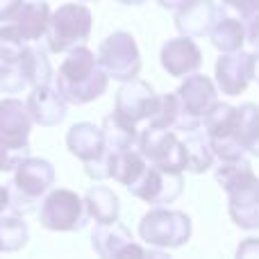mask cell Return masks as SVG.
<instances>
[{
    "instance_id": "1",
    "label": "cell",
    "mask_w": 259,
    "mask_h": 259,
    "mask_svg": "<svg viewBox=\"0 0 259 259\" xmlns=\"http://www.w3.org/2000/svg\"><path fill=\"white\" fill-rule=\"evenodd\" d=\"M57 91L68 105H87L107 91L109 75L98 64V57L87 46L68 50V57L57 71Z\"/></svg>"
},
{
    "instance_id": "2",
    "label": "cell",
    "mask_w": 259,
    "mask_h": 259,
    "mask_svg": "<svg viewBox=\"0 0 259 259\" xmlns=\"http://www.w3.org/2000/svg\"><path fill=\"white\" fill-rule=\"evenodd\" d=\"M216 180L230 198V216L243 230H259V180L246 157L223 159Z\"/></svg>"
},
{
    "instance_id": "3",
    "label": "cell",
    "mask_w": 259,
    "mask_h": 259,
    "mask_svg": "<svg viewBox=\"0 0 259 259\" xmlns=\"http://www.w3.org/2000/svg\"><path fill=\"white\" fill-rule=\"evenodd\" d=\"M55 168L48 159L39 157H25L16 166L12 184H9V211L16 216H25L36 211V202L53 189Z\"/></svg>"
},
{
    "instance_id": "4",
    "label": "cell",
    "mask_w": 259,
    "mask_h": 259,
    "mask_svg": "<svg viewBox=\"0 0 259 259\" xmlns=\"http://www.w3.org/2000/svg\"><path fill=\"white\" fill-rule=\"evenodd\" d=\"M91 25H94V14L84 5L66 3L50 12L48 27L44 34V44L48 53H68V50L84 46L91 36Z\"/></svg>"
},
{
    "instance_id": "5",
    "label": "cell",
    "mask_w": 259,
    "mask_h": 259,
    "mask_svg": "<svg viewBox=\"0 0 259 259\" xmlns=\"http://www.w3.org/2000/svg\"><path fill=\"white\" fill-rule=\"evenodd\" d=\"M193 225L184 211L155 207L139 223V234L148 246L155 248H178L191 239Z\"/></svg>"
},
{
    "instance_id": "6",
    "label": "cell",
    "mask_w": 259,
    "mask_h": 259,
    "mask_svg": "<svg viewBox=\"0 0 259 259\" xmlns=\"http://www.w3.org/2000/svg\"><path fill=\"white\" fill-rule=\"evenodd\" d=\"M84 198H80L71 189H50L39 207V223L53 232H73L87 225Z\"/></svg>"
},
{
    "instance_id": "7",
    "label": "cell",
    "mask_w": 259,
    "mask_h": 259,
    "mask_svg": "<svg viewBox=\"0 0 259 259\" xmlns=\"http://www.w3.org/2000/svg\"><path fill=\"white\" fill-rule=\"evenodd\" d=\"M66 143L68 150L84 164V170L89 178H109V157H112V152L105 146L103 127H96L94 123H75L68 130Z\"/></svg>"
},
{
    "instance_id": "8",
    "label": "cell",
    "mask_w": 259,
    "mask_h": 259,
    "mask_svg": "<svg viewBox=\"0 0 259 259\" xmlns=\"http://www.w3.org/2000/svg\"><path fill=\"white\" fill-rule=\"evenodd\" d=\"M98 64L112 80L127 82L141 71V55L130 32H112L98 48Z\"/></svg>"
},
{
    "instance_id": "9",
    "label": "cell",
    "mask_w": 259,
    "mask_h": 259,
    "mask_svg": "<svg viewBox=\"0 0 259 259\" xmlns=\"http://www.w3.org/2000/svg\"><path fill=\"white\" fill-rule=\"evenodd\" d=\"M205 132L211 141L214 155L223 159H237L246 155V150L239 143V107L230 103H216L202 118Z\"/></svg>"
},
{
    "instance_id": "10",
    "label": "cell",
    "mask_w": 259,
    "mask_h": 259,
    "mask_svg": "<svg viewBox=\"0 0 259 259\" xmlns=\"http://www.w3.org/2000/svg\"><path fill=\"white\" fill-rule=\"evenodd\" d=\"M139 152L146 157L148 164L161 166L166 170H187V152L184 143L173 130H161L148 125L139 132Z\"/></svg>"
},
{
    "instance_id": "11",
    "label": "cell",
    "mask_w": 259,
    "mask_h": 259,
    "mask_svg": "<svg viewBox=\"0 0 259 259\" xmlns=\"http://www.w3.org/2000/svg\"><path fill=\"white\" fill-rule=\"evenodd\" d=\"M182 189H184V180L180 170H166L161 166L148 164L146 170L141 173V178L134 184H130L127 191L132 196L146 200L148 205L164 207L170 205L173 200H178Z\"/></svg>"
},
{
    "instance_id": "12",
    "label": "cell",
    "mask_w": 259,
    "mask_h": 259,
    "mask_svg": "<svg viewBox=\"0 0 259 259\" xmlns=\"http://www.w3.org/2000/svg\"><path fill=\"white\" fill-rule=\"evenodd\" d=\"M32 116L27 107L16 98L0 100V146L18 157H30V130Z\"/></svg>"
},
{
    "instance_id": "13",
    "label": "cell",
    "mask_w": 259,
    "mask_h": 259,
    "mask_svg": "<svg viewBox=\"0 0 259 259\" xmlns=\"http://www.w3.org/2000/svg\"><path fill=\"white\" fill-rule=\"evenodd\" d=\"M91 246H94L96 255L103 259H123V257H146V255H157L146 248L137 246L132 239V232L116 223H98L91 234ZM161 255V252H159Z\"/></svg>"
},
{
    "instance_id": "14",
    "label": "cell",
    "mask_w": 259,
    "mask_h": 259,
    "mask_svg": "<svg viewBox=\"0 0 259 259\" xmlns=\"http://www.w3.org/2000/svg\"><path fill=\"white\" fill-rule=\"evenodd\" d=\"M250 80H255V57L252 53L234 50L223 53L216 62V84L225 96H239L248 89Z\"/></svg>"
},
{
    "instance_id": "15",
    "label": "cell",
    "mask_w": 259,
    "mask_h": 259,
    "mask_svg": "<svg viewBox=\"0 0 259 259\" xmlns=\"http://www.w3.org/2000/svg\"><path fill=\"white\" fill-rule=\"evenodd\" d=\"M157 105H159V96L155 94V89L146 80L132 77V80L123 82V87L118 89L114 109L132 123H141L155 114Z\"/></svg>"
},
{
    "instance_id": "16",
    "label": "cell",
    "mask_w": 259,
    "mask_h": 259,
    "mask_svg": "<svg viewBox=\"0 0 259 259\" xmlns=\"http://www.w3.org/2000/svg\"><path fill=\"white\" fill-rule=\"evenodd\" d=\"M221 16V7L214 0H184L175 9V27L184 36H205L211 32Z\"/></svg>"
},
{
    "instance_id": "17",
    "label": "cell",
    "mask_w": 259,
    "mask_h": 259,
    "mask_svg": "<svg viewBox=\"0 0 259 259\" xmlns=\"http://www.w3.org/2000/svg\"><path fill=\"white\" fill-rule=\"evenodd\" d=\"M159 59L168 75L182 77V75H191L202 66V50L198 48L191 36L180 34L175 39L166 41Z\"/></svg>"
},
{
    "instance_id": "18",
    "label": "cell",
    "mask_w": 259,
    "mask_h": 259,
    "mask_svg": "<svg viewBox=\"0 0 259 259\" xmlns=\"http://www.w3.org/2000/svg\"><path fill=\"white\" fill-rule=\"evenodd\" d=\"M25 107L34 123H39L44 127H53L66 118L68 103L57 89H53L50 84H41V87H32Z\"/></svg>"
},
{
    "instance_id": "19",
    "label": "cell",
    "mask_w": 259,
    "mask_h": 259,
    "mask_svg": "<svg viewBox=\"0 0 259 259\" xmlns=\"http://www.w3.org/2000/svg\"><path fill=\"white\" fill-rule=\"evenodd\" d=\"M200 118H196L187 107H184L180 94H164L159 96L155 114L148 118V125L161 127V130H178V132H191L200 127Z\"/></svg>"
},
{
    "instance_id": "20",
    "label": "cell",
    "mask_w": 259,
    "mask_h": 259,
    "mask_svg": "<svg viewBox=\"0 0 259 259\" xmlns=\"http://www.w3.org/2000/svg\"><path fill=\"white\" fill-rule=\"evenodd\" d=\"M178 94H180V98H182L184 107L196 118H200V121L209 114V109L219 103L216 84L207 75H200V73H191V75L180 84Z\"/></svg>"
},
{
    "instance_id": "21",
    "label": "cell",
    "mask_w": 259,
    "mask_h": 259,
    "mask_svg": "<svg viewBox=\"0 0 259 259\" xmlns=\"http://www.w3.org/2000/svg\"><path fill=\"white\" fill-rule=\"evenodd\" d=\"M48 18H50V5L46 0H34V3L21 5V9L14 16V25L18 27V32L30 44H34V41H44Z\"/></svg>"
},
{
    "instance_id": "22",
    "label": "cell",
    "mask_w": 259,
    "mask_h": 259,
    "mask_svg": "<svg viewBox=\"0 0 259 259\" xmlns=\"http://www.w3.org/2000/svg\"><path fill=\"white\" fill-rule=\"evenodd\" d=\"M18 66H21L23 75L27 77V84L30 87L50 84V82L55 80L53 66H50V62H48V48H46V44L41 46V41L27 44L23 57L18 59Z\"/></svg>"
},
{
    "instance_id": "23",
    "label": "cell",
    "mask_w": 259,
    "mask_h": 259,
    "mask_svg": "<svg viewBox=\"0 0 259 259\" xmlns=\"http://www.w3.org/2000/svg\"><path fill=\"white\" fill-rule=\"evenodd\" d=\"M103 134H105V146H107L109 152L127 150V148L137 146L139 141L137 123H132L123 114H118L116 109L103 121Z\"/></svg>"
},
{
    "instance_id": "24",
    "label": "cell",
    "mask_w": 259,
    "mask_h": 259,
    "mask_svg": "<svg viewBox=\"0 0 259 259\" xmlns=\"http://www.w3.org/2000/svg\"><path fill=\"white\" fill-rule=\"evenodd\" d=\"M84 207L89 219H94L96 223H116L121 216L118 196L107 187H91L84 193Z\"/></svg>"
},
{
    "instance_id": "25",
    "label": "cell",
    "mask_w": 259,
    "mask_h": 259,
    "mask_svg": "<svg viewBox=\"0 0 259 259\" xmlns=\"http://www.w3.org/2000/svg\"><path fill=\"white\" fill-rule=\"evenodd\" d=\"M182 143H184V152H187V170L205 173V170L211 168L216 155L207 132H200V127L191 130V132H184Z\"/></svg>"
},
{
    "instance_id": "26",
    "label": "cell",
    "mask_w": 259,
    "mask_h": 259,
    "mask_svg": "<svg viewBox=\"0 0 259 259\" xmlns=\"http://www.w3.org/2000/svg\"><path fill=\"white\" fill-rule=\"evenodd\" d=\"M146 166H148L146 157L139 150H134V148L112 152V157H109V178H114L127 189L130 184H134L141 178Z\"/></svg>"
},
{
    "instance_id": "27",
    "label": "cell",
    "mask_w": 259,
    "mask_h": 259,
    "mask_svg": "<svg viewBox=\"0 0 259 259\" xmlns=\"http://www.w3.org/2000/svg\"><path fill=\"white\" fill-rule=\"evenodd\" d=\"M211 44L214 48H219L221 53H234V50H241V46L246 44V23L239 21L234 16H225L221 14L219 21L214 23L209 32Z\"/></svg>"
},
{
    "instance_id": "28",
    "label": "cell",
    "mask_w": 259,
    "mask_h": 259,
    "mask_svg": "<svg viewBox=\"0 0 259 259\" xmlns=\"http://www.w3.org/2000/svg\"><path fill=\"white\" fill-rule=\"evenodd\" d=\"M239 143L246 152L259 157V107L255 103L239 107Z\"/></svg>"
},
{
    "instance_id": "29",
    "label": "cell",
    "mask_w": 259,
    "mask_h": 259,
    "mask_svg": "<svg viewBox=\"0 0 259 259\" xmlns=\"http://www.w3.org/2000/svg\"><path fill=\"white\" fill-rule=\"evenodd\" d=\"M30 239V230L21 216H0V252H16Z\"/></svg>"
},
{
    "instance_id": "30",
    "label": "cell",
    "mask_w": 259,
    "mask_h": 259,
    "mask_svg": "<svg viewBox=\"0 0 259 259\" xmlns=\"http://www.w3.org/2000/svg\"><path fill=\"white\" fill-rule=\"evenodd\" d=\"M27 44L30 41L18 32L14 23L0 27V59H3V64H16L25 53Z\"/></svg>"
},
{
    "instance_id": "31",
    "label": "cell",
    "mask_w": 259,
    "mask_h": 259,
    "mask_svg": "<svg viewBox=\"0 0 259 259\" xmlns=\"http://www.w3.org/2000/svg\"><path fill=\"white\" fill-rule=\"evenodd\" d=\"M27 84V77L23 75L21 66L16 64H3L0 66V91L7 96H14V94H21Z\"/></svg>"
},
{
    "instance_id": "32",
    "label": "cell",
    "mask_w": 259,
    "mask_h": 259,
    "mask_svg": "<svg viewBox=\"0 0 259 259\" xmlns=\"http://www.w3.org/2000/svg\"><path fill=\"white\" fill-rule=\"evenodd\" d=\"M221 14L248 23L255 14H259V0H223L221 3Z\"/></svg>"
},
{
    "instance_id": "33",
    "label": "cell",
    "mask_w": 259,
    "mask_h": 259,
    "mask_svg": "<svg viewBox=\"0 0 259 259\" xmlns=\"http://www.w3.org/2000/svg\"><path fill=\"white\" fill-rule=\"evenodd\" d=\"M23 161V157L14 155L12 150H7L5 146H0V170L7 173V170H16V166Z\"/></svg>"
},
{
    "instance_id": "34",
    "label": "cell",
    "mask_w": 259,
    "mask_h": 259,
    "mask_svg": "<svg viewBox=\"0 0 259 259\" xmlns=\"http://www.w3.org/2000/svg\"><path fill=\"white\" fill-rule=\"evenodd\" d=\"M21 5H23V0H0V23L14 21Z\"/></svg>"
},
{
    "instance_id": "35",
    "label": "cell",
    "mask_w": 259,
    "mask_h": 259,
    "mask_svg": "<svg viewBox=\"0 0 259 259\" xmlns=\"http://www.w3.org/2000/svg\"><path fill=\"white\" fill-rule=\"evenodd\" d=\"M237 257H257L259 259V239H246L237 248Z\"/></svg>"
},
{
    "instance_id": "36",
    "label": "cell",
    "mask_w": 259,
    "mask_h": 259,
    "mask_svg": "<svg viewBox=\"0 0 259 259\" xmlns=\"http://www.w3.org/2000/svg\"><path fill=\"white\" fill-rule=\"evenodd\" d=\"M246 41H250V44L259 50V14H255V16L248 21V25H246Z\"/></svg>"
},
{
    "instance_id": "37",
    "label": "cell",
    "mask_w": 259,
    "mask_h": 259,
    "mask_svg": "<svg viewBox=\"0 0 259 259\" xmlns=\"http://www.w3.org/2000/svg\"><path fill=\"white\" fill-rule=\"evenodd\" d=\"M9 211V189L0 184V216Z\"/></svg>"
},
{
    "instance_id": "38",
    "label": "cell",
    "mask_w": 259,
    "mask_h": 259,
    "mask_svg": "<svg viewBox=\"0 0 259 259\" xmlns=\"http://www.w3.org/2000/svg\"><path fill=\"white\" fill-rule=\"evenodd\" d=\"M157 3H159L164 9H173V12H175V9H178L184 0H157Z\"/></svg>"
},
{
    "instance_id": "39",
    "label": "cell",
    "mask_w": 259,
    "mask_h": 259,
    "mask_svg": "<svg viewBox=\"0 0 259 259\" xmlns=\"http://www.w3.org/2000/svg\"><path fill=\"white\" fill-rule=\"evenodd\" d=\"M118 3H123V5H143L146 0H118Z\"/></svg>"
}]
</instances>
